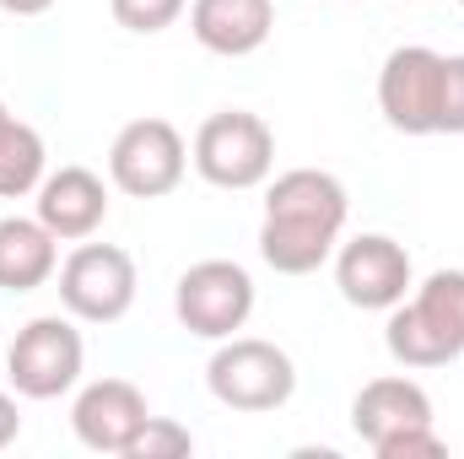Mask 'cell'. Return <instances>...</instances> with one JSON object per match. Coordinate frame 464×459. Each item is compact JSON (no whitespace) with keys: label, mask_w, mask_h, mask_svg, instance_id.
Listing matches in <instances>:
<instances>
[{"label":"cell","mask_w":464,"mask_h":459,"mask_svg":"<svg viewBox=\"0 0 464 459\" xmlns=\"http://www.w3.org/2000/svg\"><path fill=\"white\" fill-rule=\"evenodd\" d=\"M346 217H351V195L335 173L292 168L265 190L259 259L276 276H314L324 259H335Z\"/></svg>","instance_id":"obj_1"},{"label":"cell","mask_w":464,"mask_h":459,"mask_svg":"<svg viewBox=\"0 0 464 459\" xmlns=\"http://www.w3.org/2000/svg\"><path fill=\"white\" fill-rule=\"evenodd\" d=\"M383 346L400 367H449L464 356V270H432L416 298L394 303Z\"/></svg>","instance_id":"obj_2"},{"label":"cell","mask_w":464,"mask_h":459,"mask_svg":"<svg viewBox=\"0 0 464 459\" xmlns=\"http://www.w3.org/2000/svg\"><path fill=\"white\" fill-rule=\"evenodd\" d=\"M206 389L217 395V405L259 416V411H281L297 395V367L276 341L227 336V341H217L211 362H206Z\"/></svg>","instance_id":"obj_3"},{"label":"cell","mask_w":464,"mask_h":459,"mask_svg":"<svg viewBox=\"0 0 464 459\" xmlns=\"http://www.w3.org/2000/svg\"><path fill=\"white\" fill-rule=\"evenodd\" d=\"M189 162L206 184L217 190H259L276 168V135L270 124L248 109H222L195 130V146H189Z\"/></svg>","instance_id":"obj_4"},{"label":"cell","mask_w":464,"mask_h":459,"mask_svg":"<svg viewBox=\"0 0 464 459\" xmlns=\"http://www.w3.org/2000/svg\"><path fill=\"white\" fill-rule=\"evenodd\" d=\"M87 367V341L71 319L60 314H38L16 330V341L5 346V378L22 400H60L82 384Z\"/></svg>","instance_id":"obj_5"},{"label":"cell","mask_w":464,"mask_h":459,"mask_svg":"<svg viewBox=\"0 0 464 459\" xmlns=\"http://www.w3.org/2000/svg\"><path fill=\"white\" fill-rule=\"evenodd\" d=\"M135 259L119 243H76L60 265V303L82 325H119L135 308Z\"/></svg>","instance_id":"obj_6"},{"label":"cell","mask_w":464,"mask_h":459,"mask_svg":"<svg viewBox=\"0 0 464 459\" xmlns=\"http://www.w3.org/2000/svg\"><path fill=\"white\" fill-rule=\"evenodd\" d=\"M189 146L168 119H130L109 146V179L130 200H162L184 184Z\"/></svg>","instance_id":"obj_7"},{"label":"cell","mask_w":464,"mask_h":459,"mask_svg":"<svg viewBox=\"0 0 464 459\" xmlns=\"http://www.w3.org/2000/svg\"><path fill=\"white\" fill-rule=\"evenodd\" d=\"M173 314L200 341H227L254 314V276L237 259H200L173 287Z\"/></svg>","instance_id":"obj_8"},{"label":"cell","mask_w":464,"mask_h":459,"mask_svg":"<svg viewBox=\"0 0 464 459\" xmlns=\"http://www.w3.org/2000/svg\"><path fill=\"white\" fill-rule=\"evenodd\" d=\"M335 287H341V298L351 308L389 314L416 287V270H411L405 243H394L389 232H362V238L335 249Z\"/></svg>","instance_id":"obj_9"},{"label":"cell","mask_w":464,"mask_h":459,"mask_svg":"<svg viewBox=\"0 0 464 459\" xmlns=\"http://www.w3.org/2000/svg\"><path fill=\"white\" fill-rule=\"evenodd\" d=\"M438 98H443V54L427 44L389 49L378 71V109L400 135H438Z\"/></svg>","instance_id":"obj_10"},{"label":"cell","mask_w":464,"mask_h":459,"mask_svg":"<svg viewBox=\"0 0 464 459\" xmlns=\"http://www.w3.org/2000/svg\"><path fill=\"white\" fill-rule=\"evenodd\" d=\"M146 416L151 405L130 378H92L71 405V427L92 454H124L130 438L146 427Z\"/></svg>","instance_id":"obj_11"},{"label":"cell","mask_w":464,"mask_h":459,"mask_svg":"<svg viewBox=\"0 0 464 459\" xmlns=\"http://www.w3.org/2000/svg\"><path fill=\"white\" fill-rule=\"evenodd\" d=\"M33 195H38V222L54 232L60 243H82V238H92L109 222V184L92 168L44 173V184Z\"/></svg>","instance_id":"obj_12"},{"label":"cell","mask_w":464,"mask_h":459,"mask_svg":"<svg viewBox=\"0 0 464 459\" xmlns=\"http://www.w3.org/2000/svg\"><path fill=\"white\" fill-rule=\"evenodd\" d=\"M351 427H356V438L367 449H378L383 438H394L405 427H432V395L416 378H405V373L372 378L351 400Z\"/></svg>","instance_id":"obj_13"},{"label":"cell","mask_w":464,"mask_h":459,"mask_svg":"<svg viewBox=\"0 0 464 459\" xmlns=\"http://www.w3.org/2000/svg\"><path fill=\"white\" fill-rule=\"evenodd\" d=\"M270 27H276V5L270 0H189L195 44L222 54V60H243V54L265 49Z\"/></svg>","instance_id":"obj_14"},{"label":"cell","mask_w":464,"mask_h":459,"mask_svg":"<svg viewBox=\"0 0 464 459\" xmlns=\"http://www.w3.org/2000/svg\"><path fill=\"white\" fill-rule=\"evenodd\" d=\"M60 270V238L38 217H0V287L38 292Z\"/></svg>","instance_id":"obj_15"},{"label":"cell","mask_w":464,"mask_h":459,"mask_svg":"<svg viewBox=\"0 0 464 459\" xmlns=\"http://www.w3.org/2000/svg\"><path fill=\"white\" fill-rule=\"evenodd\" d=\"M49 173V151H44V135L33 124L11 114L0 103V200H22L44 184Z\"/></svg>","instance_id":"obj_16"},{"label":"cell","mask_w":464,"mask_h":459,"mask_svg":"<svg viewBox=\"0 0 464 459\" xmlns=\"http://www.w3.org/2000/svg\"><path fill=\"white\" fill-rule=\"evenodd\" d=\"M184 454H195V438L173 416H146V427L124 449V459H184Z\"/></svg>","instance_id":"obj_17"},{"label":"cell","mask_w":464,"mask_h":459,"mask_svg":"<svg viewBox=\"0 0 464 459\" xmlns=\"http://www.w3.org/2000/svg\"><path fill=\"white\" fill-rule=\"evenodd\" d=\"M109 11L130 33H168L189 11V0H109Z\"/></svg>","instance_id":"obj_18"},{"label":"cell","mask_w":464,"mask_h":459,"mask_svg":"<svg viewBox=\"0 0 464 459\" xmlns=\"http://www.w3.org/2000/svg\"><path fill=\"white\" fill-rule=\"evenodd\" d=\"M438 135H464V54H443V98H438Z\"/></svg>","instance_id":"obj_19"},{"label":"cell","mask_w":464,"mask_h":459,"mask_svg":"<svg viewBox=\"0 0 464 459\" xmlns=\"http://www.w3.org/2000/svg\"><path fill=\"white\" fill-rule=\"evenodd\" d=\"M372 454L378 459H438V454H449V444L438 438V427H405V433L383 438Z\"/></svg>","instance_id":"obj_20"},{"label":"cell","mask_w":464,"mask_h":459,"mask_svg":"<svg viewBox=\"0 0 464 459\" xmlns=\"http://www.w3.org/2000/svg\"><path fill=\"white\" fill-rule=\"evenodd\" d=\"M22 438V411H16V400L0 389V449H11Z\"/></svg>","instance_id":"obj_21"},{"label":"cell","mask_w":464,"mask_h":459,"mask_svg":"<svg viewBox=\"0 0 464 459\" xmlns=\"http://www.w3.org/2000/svg\"><path fill=\"white\" fill-rule=\"evenodd\" d=\"M54 0H0V11H11V16H44Z\"/></svg>","instance_id":"obj_22"},{"label":"cell","mask_w":464,"mask_h":459,"mask_svg":"<svg viewBox=\"0 0 464 459\" xmlns=\"http://www.w3.org/2000/svg\"><path fill=\"white\" fill-rule=\"evenodd\" d=\"M459 5H464V0H459Z\"/></svg>","instance_id":"obj_23"}]
</instances>
